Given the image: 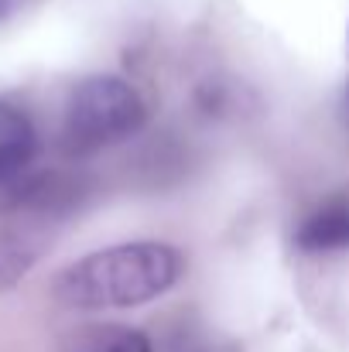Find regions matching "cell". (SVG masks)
Masks as SVG:
<instances>
[{
  "mask_svg": "<svg viewBox=\"0 0 349 352\" xmlns=\"http://www.w3.org/2000/svg\"><path fill=\"white\" fill-rule=\"evenodd\" d=\"M302 250H349V199L322 202L302 226H298Z\"/></svg>",
  "mask_w": 349,
  "mask_h": 352,
  "instance_id": "5b68a950",
  "label": "cell"
},
{
  "mask_svg": "<svg viewBox=\"0 0 349 352\" xmlns=\"http://www.w3.org/2000/svg\"><path fill=\"white\" fill-rule=\"evenodd\" d=\"M182 253L168 243H120L69 263L52 280V294L76 311L137 308L161 298L182 277Z\"/></svg>",
  "mask_w": 349,
  "mask_h": 352,
  "instance_id": "6da1fadb",
  "label": "cell"
},
{
  "mask_svg": "<svg viewBox=\"0 0 349 352\" xmlns=\"http://www.w3.org/2000/svg\"><path fill=\"white\" fill-rule=\"evenodd\" d=\"M34 151H38V137L31 117L21 107L0 100V178L28 175Z\"/></svg>",
  "mask_w": 349,
  "mask_h": 352,
  "instance_id": "277c9868",
  "label": "cell"
},
{
  "mask_svg": "<svg viewBox=\"0 0 349 352\" xmlns=\"http://www.w3.org/2000/svg\"><path fill=\"white\" fill-rule=\"evenodd\" d=\"M69 192L55 175H41L34 195L7 212L10 219L0 226V291L14 287L52 246L59 212H65Z\"/></svg>",
  "mask_w": 349,
  "mask_h": 352,
  "instance_id": "3957f363",
  "label": "cell"
},
{
  "mask_svg": "<svg viewBox=\"0 0 349 352\" xmlns=\"http://www.w3.org/2000/svg\"><path fill=\"white\" fill-rule=\"evenodd\" d=\"M144 117V100L130 82L116 76H89L72 89L65 103L62 147L72 157H89L137 133Z\"/></svg>",
  "mask_w": 349,
  "mask_h": 352,
  "instance_id": "7a4b0ae2",
  "label": "cell"
},
{
  "mask_svg": "<svg viewBox=\"0 0 349 352\" xmlns=\"http://www.w3.org/2000/svg\"><path fill=\"white\" fill-rule=\"evenodd\" d=\"M93 352H151V342L140 332H120V336L107 339L100 349H93Z\"/></svg>",
  "mask_w": 349,
  "mask_h": 352,
  "instance_id": "52a82bcc",
  "label": "cell"
},
{
  "mask_svg": "<svg viewBox=\"0 0 349 352\" xmlns=\"http://www.w3.org/2000/svg\"><path fill=\"white\" fill-rule=\"evenodd\" d=\"M346 117H349V93H346Z\"/></svg>",
  "mask_w": 349,
  "mask_h": 352,
  "instance_id": "9c48e42d",
  "label": "cell"
},
{
  "mask_svg": "<svg viewBox=\"0 0 349 352\" xmlns=\"http://www.w3.org/2000/svg\"><path fill=\"white\" fill-rule=\"evenodd\" d=\"M10 10H14V0H0V21H3Z\"/></svg>",
  "mask_w": 349,
  "mask_h": 352,
  "instance_id": "ba28073f",
  "label": "cell"
},
{
  "mask_svg": "<svg viewBox=\"0 0 349 352\" xmlns=\"http://www.w3.org/2000/svg\"><path fill=\"white\" fill-rule=\"evenodd\" d=\"M38 178L41 175H17V178H0V216L14 212L17 206H24L34 188H38Z\"/></svg>",
  "mask_w": 349,
  "mask_h": 352,
  "instance_id": "8992f818",
  "label": "cell"
}]
</instances>
